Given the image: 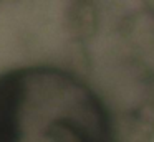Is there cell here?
<instances>
[{"instance_id": "obj_1", "label": "cell", "mask_w": 154, "mask_h": 142, "mask_svg": "<svg viewBox=\"0 0 154 142\" xmlns=\"http://www.w3.org/2000/svg\"><path fill=\"white\" fill-rule=\"evenodd\" d=\"M0 142H109L90 89L51 68L0 74Z\"/></svg>"}]
</instances>
